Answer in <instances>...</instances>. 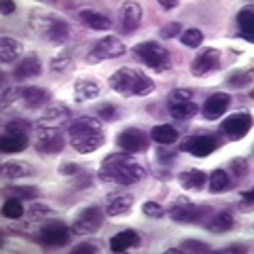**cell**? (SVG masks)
<instances>
[{"label": "cell", "instance_id": "obj_25", "mask_svg": "<svg viewBox=\"0 0 254 254\" xmlns=\"http://www.w3.org/2000/svg\"><path fill=\"white\" fill-rule=\"evenodd\" d=\"M252 17H254L252 4L244 6V9L237 13V17H235V23H237V38H244L246 43H254V26H252Z\"/></svg>", "mask_w": 254, "mask_h": 254}, {"label": "cell", "instance_id": "obj_54", "mask_svg": "<svg viewBox=\"0 0 254 254\" xmlns=\"http://www.w3.org/2000/svg\"><path fill=\"white\" fill-rule=\"evenodd\" d=\"M165 254H182V248H168Z\"/></svg>", "mask_w": 254, "mask_h": 254}, {"label": "cell", "instance_id": "obj_15", "mask_svg": "<svg viewBox=\"0 0 254 254\" xmlns=\"http://www.w3.org/2000/svg\"><path fill=\"white\" fill-rule=\"evenodd\" d=\"M220 66H222V53L218 49H214V47H205L190 62V72H193V76L203 78L220 70Z\"/></svg>", "mask_w": 254, "mask_h": 254}, {"label": "cell", "instance_id": "obj_14", "mask_svg": "<svg viewBox=\"0 0 254 254\" xmlns=\"http://www.w3.org/2000/svg\"><path fill=\"white\" fill-rule=\"evenodd\" d=\"M148 140L150 136L144 131V129H140V127H127V129L123 131H119L117 133V146L125 150V153H129V155H140V153H146L148 150Z\"/></svg>", "mask_w": 254, "mask_h": 254}, {"label": "cell", "instance_id": "obj_26", "mask_svg": "<svg viewBox=\"0 0 254 254\" xmlns=\"http://www.w3.org/2000/svg\"><path fill=\"white\" fill-rule=\"evenodd\" d=\"M150 140H155L157 144H161V146H172V144H176L178 138H180V133L178 129L174 125H168V123H161V125H155L153 129H150Z\"/></svg>", "mask_w": 254, "mask_h": 254}, {"label": "cell", "instance_id": "obj_20", "mask_svg": "<svg viewBox=\"0 0 254 254\" xmlns=\"http://www.w3.org/2000/svg\"><path fill=\"white\" fill-rule=\"evenodd\" d=\"M78 21H81L85 28L98 30V32H106V30L113 28V19H110L106 13L95 11V9H83V11H78Z\"/></svg>", "mask_w": 254, "mask_h": 254}, {"label": "cell", "instance_id": "obj_1", "mask_svg": "<svg viewBox=\"0 0 254 254\" xmlns=\"http://www.w3.org/2000/svg\"><path fill=\"white\" fill-rule=\"evenodd\" d=\"M98 178L110 185L131 187L146 178V168L129 153H110L100 163Z\"/></svg>", "mask_w": 254, "mask_h": 254}, {"label": "cell", "instance_id": "obj_12", "mask_svg": "<svg viewBox=\"0 0 254 254\" xmlns=\"http://www.w3.org/2000/svg\"><path fill=\"white\" fill-rule=\"evenodd\" d=\"M125 45L121 43L119 36H104L91 47V51L87 53V64H100L104 60H115L125 55Z\"/></svg>", "mask_w": 254, "mask_h": 254}, {"label": "cell", "instance_id": "obj_35", "mask_svg": "<svg viewBox=\"0 0 254 254\" xmlns=\"http://www.w3.org/2000/svg\"><path fill=\"white\" fill-rule=\"evenodd\" d=\"M121 108H119L115 102H102V104L95 108V117L102 119V121H106V123H115L121 119Z\"/></svg>", "mask_w": 254, "mask_h": 254}, {"label": "cell", "instance_id": "obj_43", "mask_svg": "<svg viewBox=\"0 0 254 254\" xmlns=\"http://www.w3.org/2000/svg\"><path fill=\"white\" fill-rule=\"evenodd\" d=\"M142 212H144V216H148V218H163L165 216V210L161 208V203H157V201H144L142 203Z\"/></svg>", "mask_w": 254, "mask_h": 254}, {"label": "cell", "instance_id": "obj_36", "mask_svg": "<svg viewBox=\"0 0 254 254\" xmlns=\"http://www.w3.org/2000/svg\"><path fill=\"white\" fill-rule=\"evenodd\" d=\"M32 170L28 168L26 163H17V161H11V163H4L2 165V178L6 180H15V178H23L28 176Z\"/></svg>", "mask_w": 254, "mask_h": 254}, {"label": "cell", "instance_id": "obj_37", "mask_svg": "<svg viewBox=\"0 0 254 254\" xmlns=\"http://www.w3.org/2000/svg\"><path fill=\"white\" fill-rule=\"evenodd\" d=\"M23 203H21V199H17V197H9V199L4 201V205H2V216L4 218H11V220H17V218H21L23 216Z\"/></svg>", "mask_w": 254, "mask_h": 254}, {"label": "cell", "instance_id": "obj_2", "mask_svg": "<svg viewBox=\"0 0 254 254\" xmlns=\"http://www.w3.org/2000/svg\"><path fill=\"white\" fill-rule=\"evenodd\" d=\"M28 23H30V30L49 45L62 47L72 38V26L64 17H60V15H55L51 11L34 9L28 15Z\"/></svg>", "mask_w": 254, "mask_h": 254}, {"label": "cell", "instance_id": "obj_34", "mask_svg": "<svg viewBox=\"0 0 254 254\" xmlns=\"http://www.w3.org/2000/svg\"><path fill=\"white\" fill-rule=\"evenodd\" d=\"M225 83L231 87V89H244L246 85H252V68L233 70V72H229V76L225 78Z\"/></svg>", "mask_w": 254, "mask_h": 254}, {"label": "cell", "instance_id": "obj_18", "mask_svg": "<svg viewBox=\"0 0 254 254\" xmlns=\"http://www.w3.org/2000/svg\"><path fill=\"white\" fill-rule=\"evenodd\" d=\"M142 21V6L138 2H123L119 13V30L121 34H133Z\"/></svg>", "mask_w": 254, "mask_h": 254}, {"label": "cell", "instance_id": "obj_49", "mask_svg": "<svg viewBox=\"0 0 254 254\" xmlns=\"http://www.w3.org/2000/svg\"><path fill=\"white\" fill-rule=\"evenodd\" d=\"M81 180H74L72 182V187L74 189H85V187H91V182H93V176L91 174H87V172H81V176H78Z\"/></svg>", "mask_w": 254, "mask_h": 254}, {"label": "cell", "instance_id": "obj_38", "mask_svg": "<svg viewBox=\"0 0 254 254\" xmlns=\"http://www.w3.org/2000/svg\"><path fill=\"white\" fill-rule=\"evenodd\" d=\"M180 43L189 47V49H197V47H201V43H203V32L197 28H189L180 34Z\"/></svg>", "mask_w": 254, "mask_h": 254}, {"label": "cell", "instance_id": "obj_48", "mask_svg": "<svg viewBox=\"0 0 254 254\" xmlns=\"http://www.w3.org/2000/svg\"><path fill=\"white\" fill-rule=\"evenodd\" d=\"M60 174L62 176H66V178H74L76 174H81V168H78L76 163H72V161H66V163L60 165Z\"/></svg>", "mask_w": 254, "mask_h": 254}, {"label": "cell", "instance_id": "obj_6", "mask_svg": "<svg viewBox=\"0 0 254 254\" xmlns=\"http://www.w3.org/2000/svg\"><path fill=\"white\" fill-rule=\"evenodd\" d=\"M30 129L32 123L26 119H11L4 125L2 138H0V150L4 155H17L30 146Z\"/></svg>", "mask_w": 254, "mask_h": 254}, {"label": "cell", "instance_id": "obj_42", "mask_svg": "<svg viewBox=\"0 0 254 254\" xmlns=\"http://www.w3.org/2000/svg\"><path fill=\"white\" fill-rule=\"evenodd\" d=\"M176 155H178V153H176L174 148L159 144V148H157V163H161V165H172L174 159H176Z\"/></svg>", "mask_w": 254, "mask_h": 254}, {"label": "cell", "instance_id": "obj_11", "mask_svg": "<svg viewBox=\"0 0 254 254\" xmlns=\"http://www.w3.org/2000/svg\"><path fill=\"white\" fill-rule=\"evenodd\" d=\"M252 129V115L250 113H233L229 115L225 121L220 123V136L222 140H229V142H237L246 138Z\"/></svg>", "mask_w": 254, "mask_h": 254}, {"label": "cell", "instance_id": "obj_46", "mask_svg": "<svg viewBox=\"0 0 254 254\" xmlns=\"http://www.w3.org/2000/svg\"><path fill=\"white\" fill-rule=\"evenodd\" d=\"M182 252H210V246L201 240H185L182 242Z\"/></svg>", "mask_w": 254, "mask_h": 254}, {"label": "cell", "instance_id": "obj_24", "mask_svg": "<svg viewBox=\"0 0 254 254\" xmlns=\"http://www.w3.org/2000/svg\"><path fill=\"white\" fill-rule=\"evenodd\" d=\"M178 182L185 190H190V193H199V190L205 189L208 185V174L201 170H185L178 174Z\"/></svg>", "mask_w": 254, "mask_h": 254}, {"label": "cell", "instance_id": "obj_29", "mask_svg": "<svg viewBox=\"0 0 254 254\" xmlns=\"http://www.w3.org/2000/svg\"><path fill=\"white\" fill-rule=\"evenodd\" d=\"M168 113L172 119H176V121H189V119H193L199 113V106H197L195 102H170Z\"/></svg>", "mask_w": 254, "mask_h": 254}, {"label": "cell", "instance_id": "obj_44", "mask_svg": "<svg viewBox=\"0 0 254 254\" xmlns=\"http://www.w3.org/2000/svg\"><path fill=\"white\" fill-rule=\"evenodd\" d=\"M195 98V91L193 89H187V87H178V89H174L170 93L168 102H193Z\"/></svg>", "mask_w": 254, "mask_h": 254}, {"label": "cell", "instance_id": "obj_33", "mask_svg": "<svg viewBox=\"0 0 254 254\" xmlns=\"http://www.w3.org/2000/svg\"><path fill=\"white\" fill-rule=\"evenodd\" d=\"M72 58H74V51L72 49H62L58 55H53L51 62H49V70L55 74H62V72H66V70L72 66Z\"/></svg>", "mask_w": 254, "mask_h": 254}, {"label": "cell", "instance_id": "obj_30", "mask_svg": "<svg viewBox=\"0 0 254 254\" xmlns=\"http://www.w3.org/2000/svg\"><path fill=\"white\" fill-rule=\"evenodd\" d=\"M133 201H136V197L125 193V195H117L115 199H110L108 205H106V214L110 218L113 216H121V214H129V210L133 208Z\"/></svg>", "mask_w": 254, "mask_h": 254}, {"label": "cell", "instance_id": "obj_10", "mask_svg": "<svg viewBox=\"0 0 254 254\" xmlns=\"http://www.w3.org/2000/svg\"><path fill=\"white\" fill-rule=\"evenodd\" d=\"M34 131V138H32V144H34V150L38 155H45V157H53V155H60L64 150V131L60 127H43V125H34L32 127Z\"/></svg>", "mask_w": 254, "mask_h": 254}, {"label": "cell", "instance_id": "obj_3", "mask_svg": "<svg viewBox=\"0 0 254 254\" xmlns=\"http://www.w3.org/2000/svg\"><path fill=\"white\" fill-rule=\"evenodd\" d=\"M68 140L76 153H95L106 140L104 127H102L98 117H78L68 125Z\"/></svg>", "mask_w": 254, "mask_h": 254}, {"label": "cell", "instance_id": "obj_8", "mask_svg": "<svg viewBox=\"0 0 254 254\" xmlns=\"http://www.w3.org/2000/svg\"><path fill=\"white\" fill-rule=\"evenodd\" d=\"M212 208L208 205H195L189 197H178L174 199L170 210L165 212L174 222H180V225H205V220L212 216Z\"/></svg>", "mask_w": 254, "mask_h": 254}, {"label": "cell", "instance_id": "obj_13", "mask_svg": "<svg viewBox=\"0 0 254 254\" xmlns=\"http://www.w3.org/2000/svg\"><path fill=\"white\" fill-rule=\"evenodd\" d=\"M104 214L100 205H87L76 214V218L72 222V233L76 235H91L95 231H100V227L104 225Z\"/></svg>", "mask_w": 254, "mask_h": 254}, {"label": "cell", "instance_id": "obj_53", "mask_svg": "<svg viewBox=\"0 0 254 254\" xmlns=\"http://www.w3.org/2000/svg\"><path fill=\"white\" fill-rule=\"evenodd\" d=\"M159 6H161L163 11H172L178 6V0H159Z\"/></svg>", "mask_w": 254, "mask_h": 254}, {"label": "cell", "instance_id": "obj_22", "mask_svg": "<svg viewBox=\"0 0 254 254\" xmlns=\"http://www.w3.org/2000/svg\"><path fill=\"white\" fill-rule=\"evenodd\" d=\"M108 244H110V250L113 252H125L131 248H140L142 237L138 231H133V229H123V231H119L110 237Z\"/></svg>", "mask_w": 254, "mask_h": 254}, {"label": "cell", "instance_id": "obj_23", "mask_svg": "<svg viewBox=\"0 0 254 254\" xmlns=\"http://www.w3.org/2000/svg\"><path fill=\"white\" fill-rule=\"evenodd\" d=\"M205 229H208L210 233H227V231H231V229L235 227V216H233V212L231 210H218V212H214L212 216L205 220Z\"/></svg>", "mask_w": 254, "mask_h": 254}, {"label": "cell", "instance_id": "obj_16", "mask_svg": "<svg viewBox=\"0 0 254 254\" xmlns=\"http://www.w3.org/2000/svg\"><path fill=\"white\" fill-rule=\"evenodd\" d=\"M231 93H225V91H216L205 98L203 106L199 108L201 110V117L208 119V121H216V119H220L222 115L229 110V106H231Z\"/></svg>", "mask_w": 254, "mask_h": 254}, {"label": "cell", "instance_id": "obj_21", "mask_svg": "<svg viewBox=\"0 0 254 254\" xmlns=\"http://www.w3.org/2000/svg\"><path fill=\"white\" fill-rule=\"evenodd\" d=\"M19 102L30 110H38L51 102V91L43 89V87H23Z\"/></svg>", "mask_w": 254, "mask_h": 254}, {"label": "cell", "instance_id": "obj_27", "mask_svg": "<svg viewBox=\"0 0 254 254\" xmlns=\"http://www.w3.org/2000/svg\"><path fill=\"white\" fill-rule=\"evenodd\" d=\"M102 91V87L93 78H78L74 83V100L76 102H89L93 98H98Z\"/></svg>", "mask_w": 254, "mask_h": 254}, {"label": "cell", "instance_id": "obj_4", "mask_svg": "<svg viewBox=\"0 0 254 254\" xmlns=\"http://www.w3.org/2000/svg\"><path fill=\"white\" fill-rule=\"evenodd\" d=\"M110 89L121 93L123 98H144V95L155 91V81L150 76H146L142 70L123 66L115 70L108 78Z\"/></svg>", "mask_w": 254, "mask_h": 254}, {"label": "cell", "instance_id": "obj_39", "mask_svg": "<svg viewBox=\"0 0 254 254\" xmlns=\"http://www.w3.org/2000/svg\"><path fill=\"white\" fill-rule=\"evenodd\" d=\"M250 174V163L248 159L244 157H233L229 161V176H235V178H246Z\"/></svg>", "mask_w": 254, "mask_h": 254}, {"label": "cell", "instance_id": "obj_41", "mask_svg": "<svg viewBox=\"0 0 254 254\" xmlns=\"http://www.w3.org/2000/svg\"><path fill=\"white\" fill-rule=\"evenodd\" d=\"M180 34H182V23H178V21H170V23H165V26H161V30H159V36H161L163 41L178 38Z\"/></svg>", "mask_w": 254, "mask_h": 254}, {"label": "cell", "instance_id": "obj_31", "mask_svg": "<svg viewBox=\"0 0 254 254\" xmlns=\"http://www.w3.org/2000/svg\"><path fill=\"white\" fill-rule=\"evenodd\" d=\"M208 187H210V193H225V190L233 189V180L227 170L218 168L208 176Z\"/></svg>", "mask_w": 254, "mask_h": 254}, {"label": "cell", "instance_id": "obj_45", "mask_svg": "<svg viewBox=\"0 0 254 254\" xmlns=\"http://www.w3.org/2000/svg\"><path fill=\"white\" fill-rule=\"evenodd\" d=\"M21 91L23 89H19V87H9V89H4V93H2V108H9V106L15 104V102H19L21 100Z\"/></svg>", "mask_w": 254, "mask_h": 254}, {"label": "cell", "instance_id": "obj_19", "mask_svg": "<svg viewBox=\"0 0 254 254\" xmlns=\"http://www.w3.org/2000/svg\"><path fill=\"white\" fill-rule=\"evenodd\" d=\"M72 123V113L66 104H58V106H51L47 108L43 117L36 121V125H43V127H68Z\"/></svg>", "mask_w": 254, "mask_h": 254}, {"label": "cell", "instance_id": "obj_32", "mask_svg": "<svg viewBox=\"0 0 254 254\" xmlns=\"http://www.w3.org/2000/svg\"><path fill=\"white\" fill-rule=\"evenodd\" d=\"M2 193L6 197H17V199H36L41 195L38 187H32V185H6L2 189Z\"/></svg>", "mask_w": 254, "mask_h": 254}, {"label": "cell", "instance_id": "obj_40", "mask_svg": "<svg viewBox=\"0 0 254 254\" xmlns=\"http://www.w3.org/2000/svg\"><path fill=\"white\" fill-rule=\"evenodd\" d=\"M53 214V210L49 208V205L45 203H32L30 210H28V218L30 220H43V218H49Z\"/></svg>", "mask_w": 254, "mask_h": 254}, {"label": "cell", "instance_id": "obj_5", "mask_svg": "<svg viewBox=\"0 0 254 254\" xmlns=\"http://www.w3.org/2000/svg\"><path fill=\"white\" fill-rule=\"evenodd\" d=\"M131 53L140 64H144V66H148L150 70H155L157 74L170 72V70L174 68V60H172L170 49L168 47H163L161 43H157V41L138 43L131 49Z\"/></svg>", "mask_w": 254, "mask_h": 254}, {"label": "cell", "instance_id": "obj_51", "mask_svg": "<svg viewBox=\"0 0 254 254\" xmlns=\"http://www.w3.org/2000/svg\"><path fill=\"white\" fill-rule=\"evenodd\" d=\"M250 205H252V190H246V193H242L240 208L242 210H250Z\"/></svg>", "mask_w": 254, "mask_h": 254}, {"label": "cell", "instance_id": "obj_17", "mask_svg": "<svg viewBox=\"0 0 254 254\" xmlns=\"http://www.w3.org/2000/svg\"><path fill=\"white\" fill-rule=\"evenodd\" d=\"M43 72V64L41 60H38V53H26L23 58L15 64V68H13V78L17 83L21 81H28V78H36V76H41Z\"/></svg>", "mask_w": 254, "mask_h": 254}, {"label": "cell", "instance_id": "obj_9", "mask_svg": "<svg viewBox=\"0 0 254 254\" xmlns=\"http://www.w3.org/2000/svg\"><path fill=\"white\" fill-rule=\"evenodd\" d=\"M225 144L220 133L216 131H197V133H190L189 138L182 140V144L178 146V150L182 153H189L193 157H210L212 153Z\"/></svg>", "mask_w": 254, "mask_h": 254}, {"label": "cell", "instance_id": "obj_28", "mask_svg": "<svg viewBox=\"0 0 254 254\" xmlns=\"http://www.w3.org/2000/svg\"><path fill=\"white\" fill-rule=\"evenodd\" d=\"M23 53V47L19 41H15L11 36L0 38V62L2 64H13L15 60H19Z\"/></svg>", "mask_w": 254, "mask_h": 254}, {"label": "cell", "instance_id": "obj_47", "mask_svg": "<svg viewBox=\"0 0 254 254\" xmlns=\"http://www.w3.org/2000/svg\"><path fill=\"white\" fill-rule=\"evenodd\" d=\"M102 250V244L100 242H83L72 248V254H95Z\"/></svg>", "mask_w": 254, "mask_h": 254}, {"label": "cell", "instance_id": "obj_7", "mask_svg": "<svg viewBox=\"0 0 254 254\" xmlns=\"http://www.w3.org/2000/svg\"><path fill=\"white\" fill-rule=\"evenodd\" d=\"M30 237L41 246V248L53 250V248L68 246L70 237H72V229H70L64 220H45Z\"/></svg>", "mask_w": 254, "mask_h": 254}, {"label": "cell", "instance_id": "obj_50", "mask_svg": "<svg viewBox=\"0 0 254 254\" xmlns=\"http://www.w3.org/2000/svg\"><path fill=\"white\" fill-rule=\"evenodd\" d=\"M218 252H222V254H229V252H248V246H246V244H231V246H227V248H222Z\"/></svg>", "mask_w": 254, "mask_h": 254}, {"label": "cell", "instance_id": "obj_52", "mask_svg": "<svg viewBox=\"0 0 254 254\" xmlns=\"http://www.w3.org/2000/svg\"><path fill=\"white\" fill-rule=\"evenodd\" d=\"M15 4L13 0H2V2H0V9H2V15H11V13H15Z\"/></svg>", "mask_w": 254, "mask_h": 254}]
</instances>
